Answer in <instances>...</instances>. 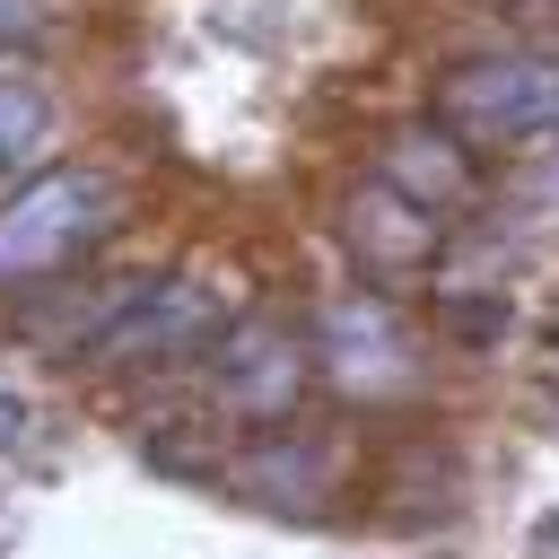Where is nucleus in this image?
I'll return each instance as SVG.
<instances>
[{
    "label": "nucleus",
    "mask_w": 559,
    "mask_h": 559,
    "mask_svg": "<svg viewBox=\"0 0 559 559\" xmlns=\"http://www.w3.org/2000/svg\"><path fill=\"white\" fill-rule=\"evenodd\" d=\"M17 437H26V411H17V402H0V445H17Z\"/></svg>",
    "instance_id": "11"
},
{
    "label": "nucleus",
    "mask_w": 559,
    "mask_h": 559,
    "mask_svg": "<svg viewBox=\"0 0 559 559\" xmlns=\"http://www.w3.org/2000/svg\"><path fill=\"white\" fill-rule=\"evenodd\" d=\"M323 358H332V376H341L349 393H393V384H411V341H402V323L384 314V297H341V306H323Z\"/></svg>",
    "instance_id": "4"
},
{
    "label": "nucleus",
    "mask_w": 559,
    "mask_h": 559,
    "mask_svg": "<svg viewBox=\"0 0 559 559\" xmlns=\"http://www.w3.org/2000/svg\"><path fill=\"white\" fill-rule=\"evenodd\" d=\"M376 175H384L402 201H419V210H454V201L472 192V157L454 148L445 122H437V131H402V140L376 157Z\"/></svg>",
    "instance_id": "7"
},
{
    "label": "nucleus",
    "mask_w": 559,
    "mask_h": 559,
    "mask_svg": "<svg viewBox=\"0 0 559 559\" xmlns=\"http://www.w3.org/2000/svg\"><path fill=\"white\" fill-rule=\"evenodd\" d=\"M445 323H454L463 341H489V332H498L507 314H498V306H472V297H454V306H445Z\"/></svg>",
    "instance_id": "9"
},
{
    "label": "nucleus",
    "mask_w": 559,
    "mask_h": 559,
    "mask_svg": "<svg viewBox=\"0 0 559 559\" xmlns=\"http://www.w3.org/2000/svg\"><path fill=\"white\" fill-rule=\"evenodd\" d=\"M349 245H358V262H376V271H411V262L437 253V210L402 201V192L376 175V183L358 192V210H349Z\"/></svg>",
    "instance_id": "6"
},
{
    "label": "nucleus",
    "mask_w": 559,
    "mask_h": 559,
    "mask_svg": "<svg viewBox=\"0 0 559 559\" xmlns=\"http://www.w3.org/2000/svg\"><path fill=\"white\" fill-rule=\"evenodd\" d=\"M437 122L454 140H542V131H559V61L550 52L463 61L437 87Z\"/></svg>",
    "instance_id": "3"
},
{
    "label": "nucleus",
    "mask_w": 559,
    "mask_h": 559,
    "mask_svg": "<svg viewBox=\"0 0 559 559\" xmlns=\"http://www.w3.org/2000/svg\"><path fill=\"white\" fill-rule=\"evenodd\" d=\"M44 140V87L35 79H0V166L26 157Z\"/></svg>",
    "instance_id": "8"
},
{
    "label": "nucleus",
    "mask_w": 559,
    "mask_h": 559,
    "mask_svg": "<svg viewBox=\"0 0 559 559\" xmlns=\"http://www.w3.org/2000/svg\"><path fill=\"white\" fill-rule=\"evenodd\" d=\"M227 332V288L183 271V280H157V288H122L114 314L87 332V358L96 367H175L192 349H210Z\"/></svg>",
    "instance_id": "2"
},
{
    "label": "nucleus",
    "mask_w": 559,
    "mask_h": 559,
    "mask_svg": "<svg viewBox=\"0 0 559 559\" xmlns=\"http://www.w3.org/2000/svg\"><path fill=\"white\" fill-rule=\"evenodd\" d=\"M105 227H114V192H105L96 166H52V175H35V183L9 192V210H0V288L52 280V271L79 262Z\"/></svg>",
    "instance_id": "1"
},
{
    "label": "nucleus",
    "mask_w": 559,
    "mask_h": 559,
    "mask_svg": "<svg viewBox=\"0 0 559 559\" xmlns=\"http://www.w3.org/2000/svg\"><path fill=\"white\" fill-rule=\"evenodd\" d=\"M297 376H306V358H297V341H288L280 323H236V332H218V402H227V411L280 419V411L297 402Z\"/></svg>",
    "instance_id": "5"
},
{
    "label": "nucleus",
    "mask_w": 559,
    "mask_h": 559,
    "mask_svg": "<svg viewBox=\"0 0 559 559\" xmlns=\"http://www.w3.org/2000/svg\"><path fill=\"white\" fill-rule=\"evenodd\" d=\"M44 17H35V0H0V35H35Z\"/></svg>",
    "instance_id": "10"
}]
</instances>
